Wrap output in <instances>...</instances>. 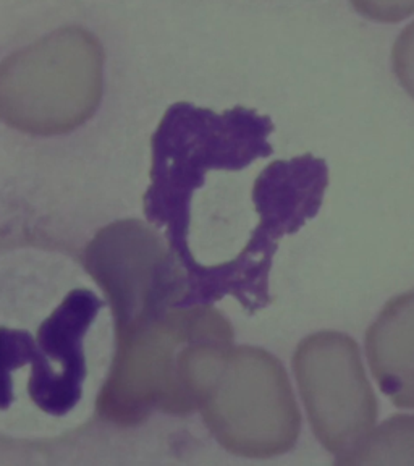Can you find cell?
Here are the masks:
<instances>
[{"mask_svg": "<svg viewBox=\"0 0 414 466\" xmlns=\"http://www.w3.org/2000/svg\"><path fill=\"white\" fill-rule=\"evenodd\" d=\"M337 465H414V415H395Z\"/></svg>", "mask_w": 414, "mask_h": 466, "instance_id": "10", "label": "cell"}, {"mask_svg": "<svg viewBox=\"0 0 414 466\" xmlns=\"http://www.w3.org/2000/svg\"><path fill=\"white\" fill-rule=\"evenodd\" d=\"M78 276L68 285L25 284L0 299V415L52 428L85 410L110 371L107 299ZM56 428V426H54Z\"/></svg>", "mask_w": 414, "mask_h": 466, "instance_id": "1", "label": "cell"}, {"mask_svg": "<svg viewBox=\"0 0 414 466\" xmlns=\"http://www.w3.org/2000/svg\"><path fill=\"white\" fill-rule=\"evenodd\" d=\"M392 62L401 86L414 99V22L401 31L393 46Z\"/></svg>", "mask_w": 414, "mask_h": 466, "instance_id": "12", "label": "cell"}, {"mask_svg": "<svg viewBox=\"0 0 414 466\" xmlns=\"http://www.w3.org/2000/svg\"><path fill=\"white\" fill-rule=\"evenodd\" d=\"M104 49L80 26H66L0 62V122L56 137L86 124L104 93Z\"/></svg>", "mask_w": 414, "mask_h": 466, "instance_id": "4", "label": "cell"}, {"mask_svg": "<svg viewBox=\"0 0 414 466\" xmlns=\"http://www.w3.org/2000/svg\"><path fill=\"white\" fill-rule=\"evenodd\" d=\"M274 124L268 116L237 106L226 112L177 102L162 116L151 138L149 187L145 218L166 233L189 279L203 266L189 248L191 204L212 170H241L272 154Z\"/></svg>", "mask_w": 414, "mask_h": 466, "instance_id": "3", "label": "cell"}, {"mask_svg": "<svg viewBox=\"0 0 414 466\" xmlns=\"http://www.w3.org/2000/svg\"><path fill=\"white\" fill-rule=\"evenodd\" d=\"M328 185V164L313 154L276 160L264 168L253 187L259 214L255 232L232 261L201 266L191 277L189 303H211L232 295L251 313L269 305L268 277L278 241L319 212Z\"/></svg>", "mask_w": 414, "mask_h": 466, "instance_id": "6", "label": "cell"}, {"mask_svg": "<svg viewBox=\"0 0 414 466\" xmlns=\"http://www.w3.org/2000/svg\"><path fill=\"white\" fill-rule=\"evenodd\" d=\"M230 347L232 324L211 303L177 306L141 328L116 335L97 411L122 426L145 421L154 410L191 415Z\"/></svg>", "mask_w": 414, "mask_h": 466, "instance_id": "2", "label": "cell"}, {"mask_svg": "<svg viewBox=\"0 0 414 466\" xmlns=\"http://www.w3.org/2000/svg\"><path fill=\"white\" fill-rule=\"evenodd\" d=\"M85 268L114 316L116 335L189 306V274L154 228L136 218L104 227L87 243Z\"/></svg>", "mask_w": 414, "mask_h": 466, "instance_id": "7", "label": "cell"}, {"mask_svg": "<svg viewBox=\"0 0 414 466\" xmlns=\"http://www.w3.org/2000/svg\"><path fill=\"white\" fill-rule=\"evenodd\" d=\"M293 371L314 436L334 453L337 465L378 421V399L358 343L337 330L308 335L295 350Z\"/></svg>", "mask_w": 414, "mask_h": 466, "instance_id": "8", "label": "cell"}, {"mask_svg": "<svg viewBox=\"0 0 414 466\" xmlns=\"http://www.w3.org/2000/svg\"><path fill=\"white\" fill-rule=\"evenodd\" d=\"M366 355L393 405L414 410V290L382 308L366 332Z\"/></svg>", "mask_w": 414, "mask_h": 466, "instance_id": "9", "label": "cell"}, {"mask_svg": "<svg viewBox=\"0 0 414 466\" xmlns=\"http://www.w3.org/2000/svg\"><path fill=\"white\" fill-rule=\"evenodd\" d=\"M358 14L374 22L399 23L414 14V0H349Z\"/></svg>", "mask_w": 414, "mask_h": 466, "instance_id": "11", "label": "cell"}, {"mask_svg": "<svg viewBox=\"0 0 414 466\" xmlns=\"http://www.w3.org/2000/svg\"><path fill=\"white\" fill-rule=\"evenodd\" d=\"M218 445L245 459H272L298 442L301 415L284 364L259 347H230L199 399Z\"/></svg>", "mask_w": 414, "mask_h": 466, "instance_id": "5", "label": "cell"}]
</instances>
